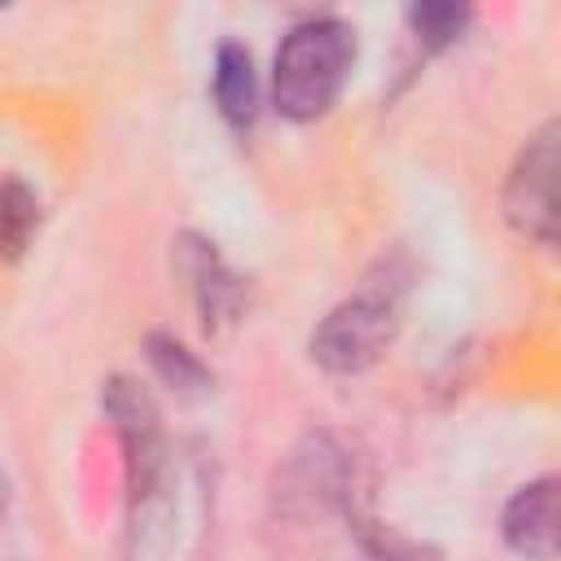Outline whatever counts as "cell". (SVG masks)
I'll return each instance as SVG.
<instances>
[{
  "mask_svg": "<svg viewBox=\"0 0 561 561\" xmlns=\"http://www.w3.org/2000/svg\"><path fill=\"white\" fill-rule=\"evenodd\" d=\"M504 543L526 561H552L557 557V478L543 473L513 491L500 517Z\"/></svg>",
  "mask_w": 561,
  "mask_h": 561,
  "instance_id": "cell-5",
  "label": "cell"
},
{
  "mask_svg": "<svg viewBox=\"0 0 561 561\" xmlns=\"http://www.w3.org/2000/svg\"><path fill=\"white\" fill-rule=\"evenodd\" d=\"M399 329V307L386 289H364L337 302L311 333V359L329 373H364L386 355Z\"/></svg>",
  "mask_w": 561,
  "mask_h": 561,
  "instance_id": "cell-3",
  "label": "cell"
},
{
  "mask_svg": "<svg viewBox=\"0 0 561 561\" xmlns=\"http://www.w3.org/2000/svg\"><path fill=\"white\" fill-rule=\"evenodd\" d=\"M4 508H9V478H4V469H0V522H4Z\"/></svg>",
  "mask_w": 561,
  "mask_h": 561,
  "instance_id": "cell-11",
  "label": "cell"
},
{
  "mask_svg": "<svg viewBox=\"0 0 561 561\" xmlns=\"http://www.w3.org/2000/svg\"><path fill=\"white\" fill-rule=\"evenodd\" d=\"M39 228V197L18 180L0 175V263H13Z\"/></svg>",
  "mask_w": 561,
  "mask_h": 561,
  "instance_id": "cell-8",
  "label": "cell"
},
{
  "mask_svg": "<svg viewBox=\"0 0 561 561\" xmlns=\"http://www.w3.org/2000/svg\"><path fill=\"white\" fill-rule=\"evenodd\" d=\"M184 263H188V276H193V289H197L206 324H215L219 316L237 311V294H241L237 276L219 263V254L206 241H184Z\"/></svg>",
  "mask_w": 561,
  "mask_h": 561,
  "instance_id": "cell-7",
  "label": "cell"
},
{
  "mask_svg": "<svg viewBox=\"0 0 561 561\" xmlns=\"http://www.w3.org/2000/svg\"><path fill=\"white\" fill-rule=\"evenodd\" d=\"M408 22H412L416 39H425L430 48H443V44H451L465 31L469 9H456V4H416L408 13Z\"/></svg>",
  "mask_w": 561,
  "mask_h": 561,
  "instance_id": "cell-9",
  "label": "cell"
},
{
  "mask_svg": "<svg viewBox=\"0 0 561 561\" xmlns=\"http://www.w3.org/2000/svg\"><path fill=\"white\" fill-rule=\"evenodd\" d=\"M105 416L114 421L123 451H127V500H131V548H140L149 517L162 500V469H167V447H162V430H158V412L149 403V394L127 381L114 377L101 394Z\"/></svg>",
  "mask_w": 561,
  "mask_h": 561,
  "instance_id": "cell-2",
  "label": "cell"
},
{
  "mask_svg": "<svg viewBox=\"0 0 561 561\" xmlns=\"http://www.w3.org/2000/svg\"><path fill=\"white\" fill-rule=\"evenodd\" d=\"M355 66V31L342 18H307L298 22L272 66V101L285 118L307 123L320 118L346 88Z\"/></svg>",
  "mask_w": 561,
  "mask_h": 561,
  "instance_id": "cell-1",
  "label": "cell"
},
{
  "mask_svg": "<svg viewBox=\"0 0 561 561\" xmlns=\"http://www.w3.org/2000/svg\"><path fill=\"white\" fill-rule=\"evenodd\" d=\"M149 359H153V368L171 381V386H180V390H188V386H202L206 381V368L180 346V342H171V337H162V333H153L149 337Z\"/></svg>",
  "mask_w": 561,
  "mask_h": 561,
  "instance_id": "cell-10",
  "label": "cell"
},
{
  "mask_svg": "<svg viewBox=\"0 0 561 561\" xmlns=\"http://www.w3.org/2000/svg\"><path fill=\"white\" fill-rule=\"evenodd\" d=\"M557 123H543L526 149L517 153L508 180H504V219L539 241V245H552L557 237Z\"/></svg>",
  "mask_w": 561,
  "mask_h": 561,
  "instance_id": "cell-4",
  "label": "cell"
},
{
  "mask_svg": "<svg viewBox=\"0 0 561 561\" xmlns=\"http://www.w3.org/2000/svg\"><path fill=\"white\" fill-rule=\"evenodd\" d=\"M215 105L232 127H250L259 114V79H254V57L237 39H224L215 53V79H210Z\"/></svg>",
  "mask_w": 561,
  "mask_h": 561,
  "instance_id": "cell-6",
  "label": "cell"
}]
</instances>
